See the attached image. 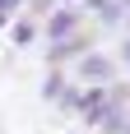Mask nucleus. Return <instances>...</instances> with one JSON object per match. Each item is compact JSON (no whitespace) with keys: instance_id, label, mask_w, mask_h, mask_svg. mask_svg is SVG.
I'll list each match as a JSON object with an SVG mask.
<instances>
[{"instance_id":"ddd939ff","label":"nucleus","mask_w":130,"mask_h":134,"mask_svg":"<svg viewBox=\"0 0 130 134\" xmlns=\"http://www.w3.org/2000/svg\"><path fill=\"white\" fill-rule=\"evenodd\" d=\"M116 5H121V9H126V14H130V0H116Z\"/></svg>"},{"instance_id":"1a4fd4ad","label":"nucleus","mask_w":130,"mask_h":134,"mask_svg":"<svg viewBox=\"0 0 130 134\" xmlns=\"http://www.w3.org/2000/svg\"><path fill=\"white\" fill-rule=\"evenodd\" d=\"M51 9H56V0H23V14L33 19V23H42Z\"/></svg>"},{"instance_id":"4468645a","label":"nucleus","mask_w":130,"mask_h":134,"mask_svg":"<svg viewBox=\"0 0 130 134\" xmlns=\"http://www.w3.org/2000/svg\"><path fill=\"white\" fill-rule=\"evenodd\" d=\"M126 134H130V107H126Z\"/></svg>"},{"instance_id":"20e7f679","label":"nucleus","mask_w":130,"mask_h":134,"mask_svg":"<svg viewBox=\"0 0 130 134\" xmlns=\"http://www.w3.org/2000/svg\"><path fill=\"white\" fill-rule=\"evenodd\" d=\"M79 9H84L93 23H98V32H102V28H112V32H116V28H121V19H126V9H121L116 0H84Z\"/></svg>"},{"instance_id":"f03ea898","label":"nucleus","mask_w":130,"mask_h":134,"mask_svg":"<svg viewBox=\"0 0 130 134\" xmlns=\"http://www.w3.org/2000/svg\"><path fill=\"white\" fill-rule=\"evenodd\" d=\"M112 79H121L112 51H88L84 60L70 65V83H79V88H88V83H112Z\"/></svg>"},{"instance_id":"7ed1b4c3","label":"nucleus","mask_w":130,"mask_h":134,"mask_svg":"<svg viewBox=\"0 0 130 134\" xmlns=\"http://www.w3.org/2000/svg\"><path fill=\"white\" fill-rule=\"evenodd\" d=\"M79 28H88V14H84V9H51V14L37 23V32H42V42H47V46H56V42L74 37Z\"/></svg>"},{"instance_id":"6e6552de","label":"nucleus","mask_w":130,"mask_h":134,"mask_svg":"<svg viewBox=\"0 0 130 134\" xmlns=\"http://www.w3.org/2000/svg\"><path fill=\"white\" fill-rule=\"evenodd\" d=\"M56 111L61 116H79V83H65V93L56 97Z\"/></svg>"},{"instance_id":"9d476101","label":"nucleus","mask_w":130,"mask_h":134,"mask_svg":"<svg viewBox=\"0 0 130 134\" xmlns=\"http://www.w3.org/2000/svg\"><path fill=\"white\" fill-rule=\"evenodd\" d=\"M112 60H116V69H121V65H130V37H121V42H116Z\"/></svg>"},{"instance_id":"f8f14e48","label":"nucleus","mask_w":130,"mask_h":134,"mask_svg":"<svg viewBox=\"0 0 130 134\" xmlns=\"http://www.w3.org/2000/svg\"><path fill=\"white\" fill-rule=\"evenodd\" d=\"M121 28H126V37H130V14H126V19H121Z\"/></svg>"},{"instance_id":"0eeeda50","label":"nucleus","mask_w":130,"mask_h":134,"mask_svg":"<svg viewBox=\"0 0 130 134\" xmlns=\"http://www.w3.org/2000/svg\"><path fill=\"white\" fill-rule=\"evenodd\" d=\"M65 69H47V79H42V97H47V102H56V97L65 93Z\"/></svg>"},{"instance_id":"423d86ee","label":"nucleus","mask_w":130,"mask_h":134,"mask_svg":"<svg viewBox=\"0 0 130 134\" xmlns=\"http://www.w3.org/2000/svg\"><path fill=\"white\" fill-rule=\"evenodd\" d=\"M130 107V79H112L107 83V111H126Z\"/></svg>"},{"instance_id":"f257e3e1","label":"nucleus","mask_w":130,"mask_h":134,"mask_svg":"<svg viewBox=\"0 0 130 134\" xmlns=\"http://www.w3.org/2000/svg\"><path fill=\"white\" fill-rule=\"evenodd\" d=\"M88 51H102V32H98V28H79L74 37H65V42H56V46H47V69H70L74 65V60H84V55Z\"/></svg>"},{"instance_id":"39448f33","label":"nucleus","mask_w":130,"mask_h":134,"mask_svg":"<svg viewBox=\"0 0 130 134\" xmlns=\"http://www.w3.org/2000/svg\"><path fill=\"white\" fill-rule=\"evenodd\" d=\"M5 32H9V46H14V51H28V46H37V42H42V32H37V23H33L28 14H14Z\"/></svg>"},{"instance_id":"9b49d317","label":"nucleus","mask_w":130,"mask_h":134,"mask_svg":"<svg viewBox=\"0 0 130 134\" xmlns=\"http://www.w3.org/2000/svg\"><path fill=\"white\" fill-rule=\"evenodd\" d=\"M14 14H23V0H0V19H14Z\"/></svg>"}]
</instances>
